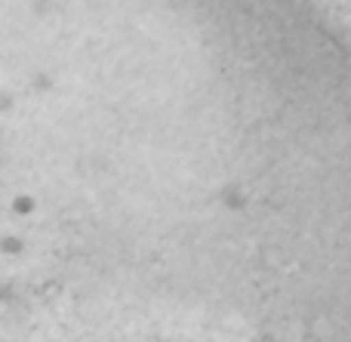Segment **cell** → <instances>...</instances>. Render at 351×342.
<instances>
[{
	"instance_id": "1",
	"label": "cell",
	"mask_w": 351,
	"mask_h": 342,
	"mask_svg": "<svg viewBox=\"0 0 351 342\" xmlns=\"http://www.w3.org/2000/svg\"><path fill=\"white\" fill-rule=\"evenodd\" d=\"M34 207H37V201L31 195H16L12 197V213L16 216H31L34 213Z\"/></svg>"
},
{
	"instance_id": "2",
	"label": "cell",
	"mask_w": 351,
	"mask_h": 342,
	"mask_svg": "<svg viewBox=\"0 0 351 342\" xmlns=\"http://www.w3.org/2000/svg\"><path fill=\"white\" fill-rule=\"evenodd\" d=\"M0 250L10 253V256H19V253L25 250V244L19 238H12V234H6V238H0Z\"/></svg>"
},
{
	"instance_id": "3",
	"label": "cell",
	"mask_w": 351,
	"mask_h": 342,
	"mask_svg": "<svg viewBox=\"0 0 351 342\" xmlns=\"http://www.w3.org/2000/svg\"><path fill=\"white\" fill-rule=\"evenodd\" d=\"M12 108V96H6V93H0V114H6V111Z\"/></svg>"
}]
</instances>
